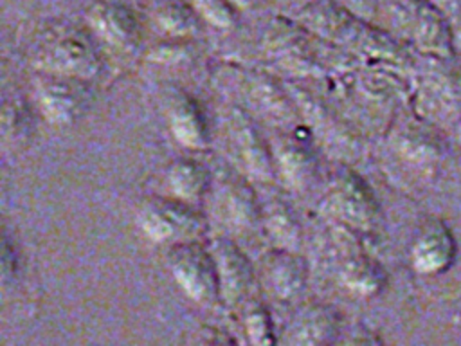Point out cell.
<instances>
[{
	"instance_id": "obj_13",
	"label": "cell",
	"mask_w": 461,
	"mask_h": 346,
	"mask_svg": "<svg viewBox=\"0 0 461 346\" xmlns=\"http://www.w3.org/2000/svg\"><path fill=\"white\" fill-rule=\"evenodd\" d=\"M173 137L189 150H205L211 142L207 119L200 105L185 92L176 90L166 106Z\"/></svg>"
},
{
	"instance_id": "obj_2",
	"label": "cell",
	"mask_w": 461,
	"mask_h": 346,
	"mask_svg": "<svg viewBox=\"0 0 461 346\" xmlns=\"http://www.w3.org/2000/svg\"><path fill=\"white\" fill-rule=\"evenodd\" d=\"M139 229L157 243H182L200 240L207 222L189 202L176 196H148L135 214Z\"/></svg>"
},
{
	"instance_id": "obj_6",
	"label": "cell",
	"mask_w": 461,
	"mask_h": 346,
	"mask_svg": "<svg viewBox=\"0 0 461 346\" xmlns=\"http://www.w3.org/2000/svg\"><path fill=\"white\" fill-rule=\"evenodd\" d=\"M34 63L40 70L88 81L101 70V58L97 49L81 32H67L50 40L38 52Z\"/></svg>"
},
{
	"instance_id": "obj_29",
	"label": "cell",
	"mask_w": 461,
	"mask_h": 346,
	"mask_svg": "<svg viewBox=\"0 0 461 346\" xmlns=\"http://www.w3.org/2000/svg\"><path fill=\"white\" fill-rule=\"evenodd\" d=\"M258 0H232L234 5H240V7H250L252 4H256Z\"/></svg>"
},
{
	"instance_id": "obj_28",
	"label": "cell",
	"mask_w": 461,
	"mask_h": 346,
	"mask_svg": "<svg viewBox=\"0 0 461 346\" xmlns=\"http://www.w3.org/2000/svg\"><path fill=\"white\" fill-rule=\"evenodd\" d=\"M434 7H438L445 16L461 14V0H429Z\"/></svg>"
},
{
	"instance_id": "obj_3",
	"label": "cell",
	"mask_w": 461,
	"mask_h": 346,
	"mask_svg": "<svg viewBox=\"0 0 461 346\" xmlns=\"http://www.w3.org/2000/svg\"><path fill=\"white\" fill-rule=\"evenodd\" d=\"M166 261L178 287L193 301L211 305L220 299L218 269L209 247H203L198 240L173 243Z\"/></svg>"
},
{
	"instance_id": "obj_10",
	"label": "cell",
	"mask_w": 461,
	"mask_h": 346,
	"mask_svg": "<svg viewBox=\"0 0 461 346\" xmlns=\"http://www.w3.org/2000/svg\"><path fill=\"white\" fill-rule=\"evenodd\" d=\"M90 29L108 45L130 49L139 40V20L135 13L117 0H99L86 14Z\"/></svg>"
},
{
	"instance_id": "obj_19",
	"label": "cell",
	"mask_w": 461,
	"mask_h": 346,
	"mask_svg": "<svg viewBox=\"0 0 461 346\" xmlns=\"http://www.w3.org/2000/svg\"><path fill=\"white\" fill-rule=\"evenodd\" d=\"M261 220L274 247L299 250L303 231L294 211L281 200H272L261 207Z\"/></svg>"
},
{
	"instance_id": "obj_11",
	"label": "cell",
	"mask_w": 461,
	"mask_h": 346,
	"mask_svg": "<svg viewBox=\"0 0 461 346\" xmlns=\"http://www.w3.org/2000/svg\"><path fill=\"white\" fill-rule=\"evenodd\" d=\"M276 168L285 182L297 191L310 187L317 173V157L313 146L295 132H288L276 141Z\"/></svg>"
},
{
	"instance_id": "obj_21",
	"label": "cell",
	"mask_w": 461,
	"mask_h": 346,
	"mask_svg": "<svg viewBox=\"0 0 461 346\" xmlns=\"http://www.w3.org/2000/svg\"><path fill=\"white\" fill-rule=\"evenodd\" d=\"M394 148L398 155L412 164L425 166L438 159L436 142L418 126L405 124L394 133Z\"/></svg>"
},
{
	"instance_id": "obj_5",
	"label": "cell",
	"mask_w": 461,
	"mask_h": 346,
	"mask_svg": "<svg viewBox=\"0 0 461 346\" xmlns=\"http://www.w3.org/2000/svg\"><path fill=\"white\" fill-rule=\"evenodd\" d=\"M326 204L331 214L348 229L371 232L380 220L375 193L357 173L344 169L330 186Z\"/></svg>"
},
{
	"instance_id": "obj_20",
	"label": "cell",
	"mask_w": 461,
	"mask_h": 346,
	"mask_svg": "<svg viewBox=\"0 0 461 346\" xmlns=\"http://www.w3.org/2000/svg\"><path fill=\"white\" fill-rule=\"evenodd\" d=\"M2 144L7 151H18L31 141L34 121L31 108L22 99H9L2 108Z\"/></svg>"
},
{
	"instance_id": "obj_12",
	"label": "cell",
	"mask_w": 461,
	"mask_h": 346,
	"mask_svg": "<svg viewBox=\"0 0 461 346\" xmlns=\"http://www.w3.org/2000/svg\"><path fill=\"white\" fill-rule=\"evenodd\" d=\"M263 279L279 299H294L304 290L308 269L297 250L274 247L263 256Z\"/></svg>"
},
{
	"instance_id": "obj_24",
	"label": "cell",
	"mask_w": 461,
	"mask_h": 346,
	"mask_svg": "<svg viewBox=\"0 0 461 346\" xmlns=\"http://www.w3.org/2000/svg\"><path fill=\"white\" fill-rule=\"evenodd\" d=\"M196 13L214 27H232L236 23V5L232 0H193Z\"/></svg>"
},
{
	"instance_id": "obj_18",
	"label": "cell",
	"mask_w": 461,
	"mask_h": 346,
	"mask_svg": "<svg viewBox=\"0 0 461 346\" xmlns=\"http://www.w3.org/2000/svg\"><path fill=\"white\" fill-rule=\"evenodd\" d=\"M252 99L277 123H294L297 114V103L288 92L268 74L258 72L249 81Z\"/></svg>"
},
{
	"instance_id": "obj_26",
	"label": "cell",
	"mask_w": 461,
	"mask_h": 346,
	"mask_svg": "<svg viewBox=\"0 0 461 346\" xmlns=\"http://www.w3.org/2000/svg\"><path fill=\"white\" fill-rule=\"evenodd\" d=\"M185 38H173L171 41H164L149 50V58L162 63H175L189 56V45L184 41Z\"/></svg>"
},
{
	"instance_id": "obj_27",
	"label": "cell",
	"mask_w": 461,
	"mask_h": 346,
	"mask_svg": "<svg viewBox=\"0 0 461 346\" xmlns=\"http://www.w3.org/2000/svg\"><path fill=\"white\" fill-rule=\"evenodd\" d=\"M14 272H16L14 250L11 249L7 238H4V250H2V283L7 285V281L14 278Z\"/></svg>"
},
{
	"instance_id": "obj_16",
	"label": "cell",
	"mask_w": 461,
	"mask_h": 346,
	"mask_svg": "<svg viewBox=\"0 0 461 346\" xmlns=\"http://www.w3.org/2000/svg\"><path fill=\"white\" fill-rule=\"evenodd\" d=\"M339 278L351 294L360 297L380 294L387 281L384 267L366 252L349 254L340 267Z\"/></svg>"
},
{
	"instance_id": "obj_22",
	"label": "cell",
	"mask_w": 461,
	"mask_h": 346,
	"mask_svg": "<svg viewBox=\"0 0 461 346\" xmlns=\"http://www.w3.org/2000/svg\"><path fill=\"white\" fill-rule=\"evenodd\" d=\"M198 13L194 7L180 2L169 0L158 5L155 20L158 27L171 38H189L198 31Z\"/></svg>"
},
{
	"instance_id": "obj_17",
	"label": "cell",
	"mask_w": 461,
	"mask_h": 346,
	"mask_svg": "<svg viewBox=\"0 0 461 346\" xmlns=\"http://www.w3.org/2000/svg\"><path fill=\"white\" fill-rule=\"evenodd\" d=\"M166 184L173 196L194 202L203 196L211 186V175L203 164L194 159H176L166 169Z\"/></svg>"
},
{
	"instance_id": "obj_14",
	"label": "cell",
	"mask_w": 461,
	"mask_h": 346,
	"mask_svg": "<svg viewBox=\"0 0 461 346\" xmlns=\"http://www.w3.org/2000/svg\"><path fill=\"white\" fill-rule=\"evenodd\" d=\"M339 333V314L326 305H310L303 308L290 326L286 339L292 344H328Z\"/></svg>"
},
{
	"instance_id": "obj_1",
	"label": "cell",
	"mask_w": 461,
	"mask_h": 346,
	"mask_svg": "<svg viewBox=\"0 0 461 346\" xmlns=\"http://www.w3.org/2000/svg\"><path fill=\"white\" fill-rule=\"evenodd\" d=\"M301 25L328 43L344 45L371 56H391L396 47L389 36L366 25L333 0H313L301 9Z\"/></svg>"
},
{
	"instance_id": "obj_8",
	"label": "cell",
	"mask_w": 461,
	"mask_h": 346,
	"mask_svg": "<svg viewBox=\"0 0 461 346\" xmlns=\"http://www.w3.org/2000/svg\"><path fill=\"white\" fill-rule=\"evenodd\" d=\"M229 124L234 146L249 175L258 180H272L276 160L252 117L245 110L234 106L229 115Z\"/></svg>"
},
{
	"instance_id": "obj_25",
	"label": "cell",
	"mask_w": 461,
	"mask_h": 346,
	"mask_svg": "<svg viewBox=\"0 0 461 346\" xmlns=\"http://www.w3.org/2000/svg\"><path fill=\"white\" fill-rule=\"evenodd\" d=\"M245 328H247L250 342H254V344H272V342H276L274 324H272L270 314L261 305L250 306L247 310Z\"/></svg>"
},
{
	"instance_id": "obj_23",
	"label": "cell",
	"mask_w": 461,
	"mask_h": 346,
	"mask_svg": "<svg viewBox=\"0 0 461 346\" xmlns=\"http://www.w3.org/2000/svg\"><path fill=\"white\" fill-rule=\"evenodd\" d=\"M420 103L423 106V115L429 117H447L448 112L457 110V96L456 88L452 90V83L447 76H430L423 81L420 90Z\"/></svg>"
},
{
	"instance_id": "obj_7",
	"label": "cell",
	"mask_w": 461,
	"mask_h": 346,
	"mask_svg": "<svg viewBox=\"0 0 461 346\" xmlns=\"http://www.w3.org/2000/svg\"><path fill=\"white\" fill-rule=\"evenodd\" d=\"M209 249L218 269L220 299L229 306L240 305L254 287V270L249 258L229 238H214Z\"/></svg>"
},
{
	"instance_id": "obj_15",
	"label": "cell",
	"mask_w": 461,
	"mask_h": 346,
	"mask_svg": "<svg viewBox=\"0 0 461 346\" xmlns=\"http://www.w3.org/2000/svg\"><path fill=\"white\" fill-rule=\"evenodd\" d=\"M220 204L227 222L238 229H249L261 218L256 193L249 182L240 177H225L221 180Z\"/></svg>"
},
{
	"instance_id": "obj_4",
	"label": "cell",
	"mask_w": 461,
	"mask_h": 346,
	"mask_svg": "<svg viewBox=\"0 0 461 346\" xmlns=\"http://www.w3.org/2000/svg\"><path fill=\"white\" fill-rule=\"evenodd\" d=\"M34 92L43 117L58 126L81 119L94 101L88 79L45 70L34 77Z\"/></svg>"
},
{
	"instance_id": "obj_9",
	"label": "cell",
	"mask_w": 461,
	"mask_h": 346,
	"mask_svg": "<svg viewBox=\"0 0 461 346\" xmlns=\"http://www.w3.org/2000/svg\"><path fill=\"white\" fill-rule=\"evenodd\" d=\"M456 238L441 220L427 222L411 245V265L418 274L448 270L456 260Z\"/></svg>"
}]
</instances>
